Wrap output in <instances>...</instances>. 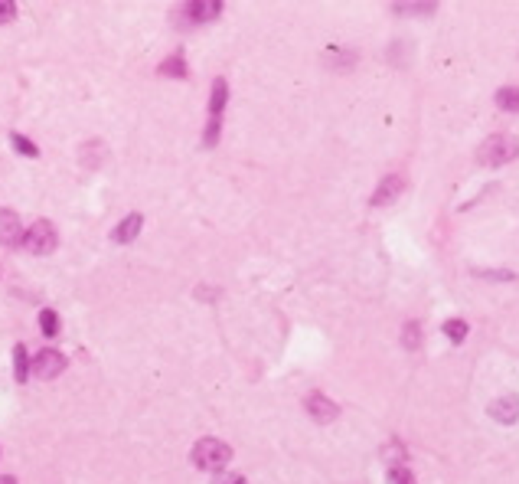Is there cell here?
<instances>
[{
  "label": "cell",
  "mask_w": 519,
  "mask_h": 484,
  "mask_svg": "<svg viewBox=\"0 0 519 484\" xmlns=\"http://www.w3.org/2000/svg\"><path fill=\"white\" fill-rule=\"evenodd\" d=\"M487 412H490L497 422H503V426H513V422L519 419V396H513V393L510 396H500L497 403H490Z\"/></svg>",
  "instance_id": "cell-8"
},
{
  "label": "cell",
  "mask_w": 519,
  "mask_h": 484,
  "mask_svg": "<svg viewBox=\"0 0 519 484\" xmlns=\"http://www.w3.org/2000/svg\"><path fill=\"white\" fill-rule=\"evenodd\" d=\"M10 141H13V148H17L20 154H27V157H36V154H39V148H36V144L29 141V138H23V134H20V131H13V134H10Z\"/></svg>",
  "instance_id": "cell-18"
},
{
  "label": "cell",
  "mask_w": 519,
  "mask_h": 484,
  "mask_svg": "<svg viewBox=\"0 0 519 484\" xmlns=\"http://www.w3.org/2000/svg\"><path fill=\"white\" fill-rule=\"evenodd\" d=\"M477 275H483V278H497V282H513V272H503V268H497V272H477Z\"/></svg>",
  "instance_id": "cell-23"
},
{
  "label": "cell",
  "mask_w": 519,
  "mask_h": 484,
  "mask_svg": "<svg viewBox=\"0 0 519 484\" xmlns=\"http://www.w3.org/2000/svg\"><path fill=\"white\" fill-rule=\"evenodd\" d=\"M157 72H161V76H173V79H187V59L180 56V53H173V56L163 59Z\"/></svg>",
  "instance_id": "cell-12"
},
{
  "label": "cell",
  "mask_w": 519,
  "mask_h": 484,
  "mask_svg": "<svg viewBox=\"0 0 519 484\" xmlns=\"http://www.w3.org/2000/svg\"><path fill=\"white\" fill-rule=\"evenodd\" d=\"M0 484H17V478H10V475H0Z\"/></svg>",
  "instance_id": "cell-25"
},
{
  "label": "cell",
  "mask_w": 519,
  "mask_h": 484,
  "mask_svg": "<svg viewBox=\"0 0 519 484\" xmlns=\"http://www.w3.org/2000/svg\"><path fill=\"white\" fill-rule=\"evenodd\" d=\"M477 157H480V164H487V167H503V164H510L519 157V141L513 134H490V138L480 144Z\"/></svg>",
  "instance_id": "cell-1"
},
{
  "label": "cell",
  "mask_w": 519,
  "mask_h": 484,
  "mask_svg": "<svg viewBox=\"0 0 519 484\" xmlns=\"http://www.w3.org/2000/svg\"><path fill=\"white\" fill-rule=\"evenodd\" d=\"M444 334L451 337V344H464V341H467V321H461V318H454V321L444 324Z\"/></svg>",
  "instance_id": "cell-16"
},
{
  "label": "cell",
  "mask_w": 519,
  "mask_h": 484,
  "mask_svg": "<svg viewBox=\"0 0 519 484\" xmlns=\"http://www.w3.org/2000/svg\"><path fill=\"white\" fill-rule=\"evenodd\" d=\"M304 409L314 416V422H333V419L340 416V406L330 403L323 393H311V396L304 399Z\"/></svg>",
  "instance_id": "cell-5"
},
{
  "label": "cell",
  "mask_w": 519,
  "mask_h": 484,
  "mask_svg": "<svg viewBox=\"0 0 519 484\" xmlns=\"http://www.w3.org/2000/svg\"><path fill=\"white\" fill-rule=\"evenodd\" d=\"M386 458L392 462V465H402V462H405V452H402L398 442H389V445H386Z\"/></svg>",
  "instance_id": "cell-21"
},
{
  "label": "cell",
  "mask_w": 519,
  "mask_h": 484,
  "mask_svg": "<svg viewBox=\"0 0 519 484\" xmlns=\"http://www.w3.org/2000/svg\"><path fill=\"white\" fill-rule=\"evenodd\" d=\"M232 458V448L222 442V438H199L193 445V465L203 468V471H222Z\"/></svg>",
  "instance_id": "cell-2"
},
{
  "label": "cell",
  "mask_w": 519,
  "mask_h": 484,
  "mask_svg": "<svg viewBox=\"0 0 519 484\" xmlns=\"http://www.w3.org/2000/svg\"><path fill=\"white\" fill-rule=\"evenodd\" d=\"M141 226H144V216L141 213H128V216L114 226V242H131V239H137V233H141Z\"/></svg>",
  "instance_id": "cell-10"
},
{
  "label": "cell",
  "mask_w": 519,
  "mask_h": 484,
  "mask_svg": "<svg viewBox=\"0 0 519 484\" xmlns=\"http://www.w3.org/2000/svg\"><path fill=\"white\" fill-rule=\"evenodd\" d=\"M23 246H27L33 256H49V252L59 246L56 226H53V223H46V219L33 223V226L27 229V236H23Z\"/></svg>",
  "instance_id": "cell-3"
},
{
  "label": "cell",
  "mask_w": 519,
  "mask_h": 484,
  "mask_svg": "<svg viewBox=\"0 0 519 484\" xmlns=\"http://www.w3.org/2000/svg\"><path fill=\"white\" fill-rule=\"evenodd\" d=\"M219 484H245V478H242V475H226Z\"/></svg>",
  "instance_id": "cell-24"
},
{
  "label": "cell",
  "mask_w": 519,
  "mask_h": 484,
  "mask_svg": "<svg viewBox=\"0 0 519 484\" xmlns=\"http://www.w3.org/2000/svg\"><path fill=\"white\" fill-rule=\"evenodd\" d=\"M402 187H405V181H402L398 174L382 177V183H379L376 193H372V207H389V203H396V200L402 197Z\"/></svg>",
  "instance_id": "cell-7"
},
{
  "label": "cell",
  "mask_w": 519,
  "mask_h": 484,
  "mask_svg": "<svg viewBox=\"0 0 519 484\" xmlns=\"http://www.w3.org/2000/svg\"><path fill=\"white\" fill-rule=\"evenodd\" d=\"M497 105H500L503 112H519V89L503 86L500 92H497Z\"/></svg>",
  "instance_id": "cell-14"
},
{
  "label": "cell",
  "mask_w": 519,
  "mask_h": 484,
  "mask_svg": "<svg viewBox=\"0 0 519 484\" xmlns=\"http://www.w3.org/2000/svg\"><path fill=\"white\" fill-rule=\"evenodd\" d=\"M33 377H39V380H56L59 373L66 370V357L59 351H39L36 357H33Z\"/></svg>",
  "instance_id": "cell-4"
},
{
  "label": "cell",
  "mask_w": 519,
  "mask_h": 484,
  "mask_svg": "<svg viewBox=\"0 0 519 484\" xmlns=\"http://www.w3.org/2000/svg\"><path fill=\"white\" fill-rule=\"evenodd\" d=\"M389 481L392 484H415V478H412V471H408L405 465H392L389 468Z\"/></svg>",
  "instance_id": "cell-19"
},
{
  "label": "cell",
  "mask_w": 519,
  "mask_h": 484,
  "mask_svg": "<svg viewBox=\"0 0 519 484\" xmlns=\"http://www.w3.org/2000/svg\"><path fill=\"white\" fill-rule=\"evenodd\" d=\"M402 344H405V351H418L422 347V327H418V321H408L402 327Z\"/></svg>",
  "instance_id": "cell-15"
},
{
  "label": "cell",
  "mask_w": 519,
  "mask_h": 484,
  "mask_svg": "<svg viewBox=\"0 0 519 484\" xmlns=\"http://www.w3.org/2000/svg\"><path fill=\"white\" fill-rule=\"evenodd\" d=\"M13 13H17V7H13V0H0V23H7V20H13Z\"/></svg>",
  "instance_id": "cell-22"
},
{
  "label": "cell",
  "mask_w": 519,
  "mask_h": 484,
  "mask_svg": "<svg viewBox=\"0 0 519 484\" xmlns=\"http://www.w3.org/2000/svg\"><path fill=\"white\" fill-rule=\"evenodd\" d=\"M226 98H229V86H226V79H216V82H213V96H209V118H222Z\"/></svg>",
  "instance_id": "cell-11"
},
{
  "label": "cell",
  "mask_w": 519,
  "mask_h": 484,
  "mask_svg": "<svg viewBox=\"0 0 519 484\" xmlns=\"http://www.w3.org/2000/svg\"><path fill=\"white\" fill-rule=\"evenodd\" d=\"M23 226H20V216L13 209H0V246H17L23 242Z\"/></svg>",
  "instance_id": "cell-6"
},
{
  "label": "cell",
  "mask_w": 519,
  "mask_h": 484,
  "mask_svg": "<svg viewBox=\"0 0 519 484\" xmlns=\"http://www.w3.org/2000/svg\"><path fill=\"white\" fill-rule=\"evenodd\" d=\"M216 141H219V118H209L206 131H203V144H206V148H213Z\"/></svg>",
  "instance_id": "cell-20"
},
{
  "label": "cell",
  "mask_w": 519,
  "mask_h": 484,
  "mask_svg": "<svg viewBox=\"0 0 519 484\" xmlns=\"http://www.w3.org/2000/svg\"><path fill=\"white\" fill-rule=\"evenodd\" d=\"M219 13H222L219 0H193V4H187V20H193V23H209Z\"/></svg>",
  "instance_id": "cell-9"
},
{
  "label": "cell",
  "mask_w": 519,
  "mask_h": 484,
  "mask_svg": "<svg viewBox=\"0 0 519 484\" xmlns=\"http://www.w3.org/2000/svg\"><path fill=\"white\" fill-rule=\"evenodd\" d=\"M29 367H33V363L27 360V347H23V344H17V347H13V377H17V380L23 383V380L29 377V373H33Z\"/></svg>",
  "instance_id": "cell-13"
},
{
  "label": "cell",
  "mask_w": 519,
  "mask_h": 484,
  "mask_svg": "<svg viewBox=\"0 0 519 484\" xmlns=\"http://www.w3.org/2000/svg\"><path fill=\"white\" fill-rule=\"evenodd\" d=\"M39 327H43V334H46V337H56V334H59V314L46 308V311L39 314Z\"/></svg>",
  "instance_id": "cell-17"
}]
</instances>
